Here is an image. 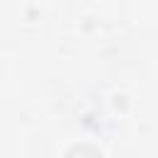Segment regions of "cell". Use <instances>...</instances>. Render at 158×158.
I'll use <instances>...</instances> for the list:
<instances>
[{"label": "cell", "instance_id": "obj_1", "mask_svg": "<svg viewBox=\"0 0 158 158\" xmlns=\"http://www.w3.org/2000/svg\"><path fill=\"white\" fill-rule=\"evenodd\" d=\"M64 158H104V156H101L99 148H94L89 143H79V146H72Z\"/></svg>", "mask_w": 158, "mask_h": 158}]
</instances>
